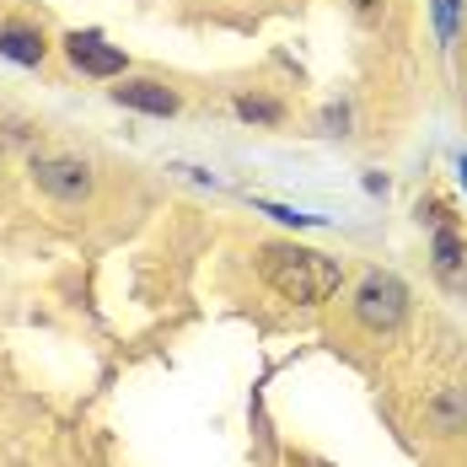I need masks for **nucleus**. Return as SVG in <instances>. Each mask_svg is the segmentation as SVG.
Here are the masks:
<instances>
[{
    "label": "nucleus",
    "mask_w": 467,
    "mask_h": 467,
    "mask_svg": "<svg viewBox=\"0 0 467 467\" xmlns=\"http://www.w3.org/2000/svg\"><path fill=\"white\" fill-rule=\"evenodd\" d=\"M258 275L280 290L285 301H296V306H312V301H327L338 280H344V269L323 258V253H312V247H290V242H269L264 253H258Z\"/></svg>",
    "instance_id": "obj_1"
},
{
    "label": "nucleus",
    "mask_w": 467,
    "mask_h": 467,
    "mask_svg": "<svg viewBox=\"0 0 467 467\" xmlns=\"http://www.w3.org/2000/svg\"><path fill=\"white\" fill-rule=\"evenodd\" d=\"M409 312V290L392 280V275H366L355 290V317L371 327V333H392Z\"/></svg>",
    "instance_id": "obj_2"
},
{
    "label": "nucleus",
    "mask_w": 467,
    "mask_h": 467,
    "mask_svg": "<svg viewBox=\"0 0 467 467\" xmlns=\"http://www.w3.org/2000/svg\"><path fill=\"white\" fill-rule=\"evenodd\" d=\"M33 183L44 188L48 199H59V204H81L92 193V172L81 161H70V156H38L33 161Z\"/></svg>",
    "instance_id": "obj_3"
},
{
    "label": "nucleus",
    "mask_w": 467,
    "mask_h": 467,
    "mask_svg": "<svg viewBox=\"0 0 467 467\" xmlns=\"http://www.w3.org/2000/svg\"><path fill=\"white\" fill-rule=\"evenodd\" d=\"M65 54H70V65L87 70V76H119V70H124V54L113 44H102L97 33H70V38H65Z\"/></svg>",
    "instance_id": "obj_4"
},
{
    "label": "nucleus",
    "mask_w": 467,
    "mask_h": 467,
    "mask_svg": "<svg viewBox=\"0 0 467 467\" xmlns=\"http://www.w3.org/2000/svg\"><path fill=\"white\" fill-rule=\"evenodd\" d=\"M435 275H441V285H451V290H467V247L462 236L451 232V226H435Z\"/></svg>",
    "instance_id": "obj_5"
},
{
    "label": "nucleus",
    "mask_w": 467,
    "mask_h": 467,
    "mask_svg": "<svg viewBox=\"0 0 467 467\" xmlns=\"http://www.w3.org/2000/svg\"><path fill=\"white\" fill-rule=\"evenodd\" d=\"M113 97H119L124 108H140V113H156V119L178 113V97L167 92V87H156V81H124V87H113Z\"/></svg>",
    "instance_id": "obj_6"
},
{
    "label": "nucleus",
    "mask_w": 467,
    "mask_h": 467,
    "mask_svg": "<svg viewBox=\"0 0 467 467\" xmlns=\"http://www.w3.org/2000/svg\"><path fill=\"white\" fill-rule=\"evenodd\" d=\"M44 38L33 33V27H0V54L5 59H16V65H38L44 59Z\"/></svg>",
    "instance_id": "obj_7"
},
{
    "label": "nucleus",
    "mask_w": 467,
    "mask_h": 467,
    "mask_svg": "<svg viewBox=\"0 0 467 467\" xmlns=\"http://www.w3.org/2000/svg\"><path fill=\"white\" fill-rule=\"evenodd\" d=\"M424 414H430V424H435V430H462V424H467V392H462V387L441 392Z\"/></svg>",
    "instance_id": "obj_8"
},
{
    "label": "nucleus",
    "mask_w": 467,
    "mask_h": 467,
    "mask_svg": "<svg viewBox=\"0 0 467 467\" xmlns=\"http://www.w3.org/2000/svg\"><path fill=\"white\" fill-rule=\"evenodd\" d=\"M236 113L253 119V124H280V102H269V97H242Z\"/></svg>",
    "instance_id": "obj_9"
},
{
    "label": "nucleus",
    "mask_w": 467,
    "mask_h": 467,
    "mask_svg": "<svg viewBox=\"0 0 467 467\" xmlns=\"http://www.w3.org/2000/svg\"><path fill=\"white\" fill-rule=\"evenodd\" d=\"M435 27H441V38L457 33V0H435Z\"/></svg>",
    "instance_id": "obj_10"
},
{
    "label": "nucleus",
    "mask_w": 467,
    "mask_h": 467,
    "mask_svg": "<svg viewBox=\"0 0 467 467\" xmlns=\"http://www.w3.org/2000/svg\"><path fill=\"white\" fill-rule=\"evenodd\" d=\"M355 11H360V22H376L381 16V0H355Z\"/></svg>",
    "instance_id": "obj_11"
},
{
    "label": "nucleus",
    "mask_w": 467,
    "mask_h": 467,
    "mask_svg": "<svg viewBox=\"0 0 467 467\" xmlns=\"http://www.w3.org/2000/svg\"><path fill=\"white\" fill-rule=\"evenodd\" d=\"M462 183H467V161H462Z\"/></svg>",
    "instance_id": "obj_12"
}]
</instances>
